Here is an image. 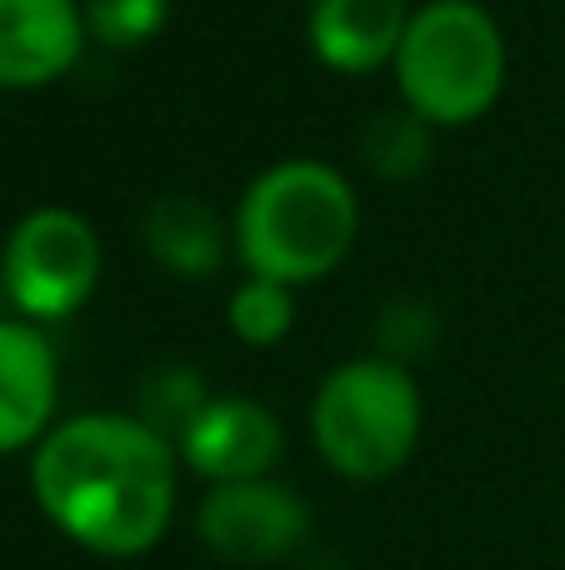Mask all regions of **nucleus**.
Here are the masks:
<instances>
[{
	"mask_svg": "<svg viewBox=\"0 0 565 570\" xmlns=\"http://www.w3.org/2000/svg\"><path fill=\"white\" fill-rule=\"evenodd\" d=\"M410 26L406 0H310V56L336 76H370L390 66Z\"/></svg>",
	"mask_w": 565,
	"mask_h": 570,
	"instance_id": "10",
	"label": "nucleus"
},
{
	"mask_svg": "<svg viewBox=\"0 0 565 570\" xmlns=\"http://www.w3.org/2000/svg\"><path fill=\"white\" fill-rule=\"evenodd\" d=\"M310 435L320 461L346 481H386L420 441V391L386 355H356L320 381L310 401Z\"/></svg>",
	"mask_w": 565,
	"mask_h": 570,
	"instance_id": "4",
	"label": "nucleus"
},
{
	"mask_svg": "<svg viewBox=\"0 0 565 570\" xmlns=\"http://www.w3.org/2000/svg\"><path fill=\"white\" fill-rule=\"evenodd\" d=\"M60 395L56 345L36 321H0V455L46 441Z\"/></svg>",
	"mask_w": 565,
	"mask_h": 570,
	"instance_id": "9",
	"label": "nucleus"
},
{
	"mask_svg": "<svg viewBox=\"0 0 565 570\" xmlns=\"http://www.w3.org/2000/svg\"><path fill=\"white\" fill-rule=\"evenodd\" d=\"M86 40L80 0H0V90H40L70 76Z\"/></svg>",
	"mask_w": 565,
	"mask_h": 570,
	"instance_id": "8",
	"label": "nucleus"
},
{
	"mask_svg": "<svg viewBox=\"0 0 565 570\" xmlns=\"http://www.w3.org/2000/svg\"><path fill=\"white\" fill-rule=\"evenodd\" d=\"M206 401H210V395H206V381H200L190 365H156V371L140 381V405H136V415L150 425V431L166 435V441H180V431L196 421Z\"/></svg>",
	"mask_w": 565,
	"mask_h": 570,
	"instance_id": "14",
	"label": "nucleus"
},
{
	"mask_svg": "<svg viewBox=\"0 0 565 570\" xmlns=\"http://www.w3.org/2000/svg\"><path fill=\"white\" fill-rule=\"evenodd\" d=\"M100 236L80 210L40 206L10 230L0 276L6 295L26 321H66L96 295L100 285Z\"/></svg>",
	"mask_w": 565,
	"mask_h": 570,
	"instance_id": "5",
	"label": "nucleus"
},
{
	"mask_svg": "<svg viewBox=\"0 0 565 570\" xmlns=\"http://www.w3.org/2000/svg\"><path fill=\"white\" fill-rule=\"evenodd\" d=\"M226 325H230V335L246 345L286 341L290 325H296V291H290V285H276V281L246 276L236 291H230Z\"/></svg>",
	"mask_w": 565,
	"mask_h": 570,
	"instance_id": "13",
	"label": "nucleus"
},
{
	"mask_svg": "<svg viewBox=\"0 0 565 570\" xmlns=\"http://www.w3.org/2000/svg\"><path fill=\"white\" fill-rule=\"evenodd\" d=\"M176 451L210 485L260 481L286 451V431L270 415V405L250 401V395H210L196 421L180 431Z\"/></svg>",
	"mask_w": 565,
	"mask_h": 570,
	"instance_id": "7",
	"label": "nucleus"
},
{
	"mask_svg": "<svg viewBox=\"0 0 565 570\" xmlns=\"http://www.w3.org/2000/svg\"><path fill=\"white\" fill-rule=\"evenodd\" d=\"M140 246L160 271H170L176 281H206L226 266L230 230L220 226V216L196 196H156L140 216Z\"/></svg>",
	"mask_w": 565,
	"mask_h": 570,
	"instance_id": "11",
	"label": "nucleus"
},
{
	"mask_svg": "<svg viewBox=\"0 0 565 570\" xmlns=\"http://www.w3.org/2000/svg\"><path fill=\"white\" fill-rule=\"evenodd\" d=\"M30 491L60 535L90 556L130 561L160 546L176 515V445L140 415H76L50 425Z\"/></svg>",
	"mask_w": 565,
	"mask_h": 570,
	"instance_id": "1",
	"label": "nucleus"
},
{
	"mask_svg": "<svg viewBox=\"0 0 565 570\" xmlns=\"http://www.w3.org/2000/svg\"><path fill=\"white\" fill-rule=\"evenodd\" d=\"M380 355L386 361H416V355L430 351V341H436V311L420 301H390L386 311H380Z\"/></svg>",
	"mask_w": 565,
	"mask_h": 570,
	"instance_id": "16",
	"label": "nucleus"
},
{
	"mask_svg": "<svg viewBox=\"0 0 565 570\" xmlns=\"http://www.w3.org/2000/svg\"><path fill=\"white\" fill-rule=\"evenodd\" d=\"M196 531L230 566H276L306 546L310 505L300 501V491L270 481V475L210 485V495L200 501Z\"/></svg>",
	"mask_w": 565,
	"mask_h": 570,
	"instance_id": "6",
	"label": "nucleus"
},
{
	"mask_svg": "<svg viewBox=\"0 0 565 570\" xmlns=\"http://www.w3.org/2000/svg\"><path fill=\"white\" fill-rule=\"evenodd\" d=\"M390 70L400 106L426 126H476L506 90V36L480 0H426L410 10Z\"/></svg>",
	"mask_w": 565,
	"mask_h": 570,
	"instance_id": "3",
	"label": "nucleus"
},
{
	"mask_svg": "<svg viewBox=\"0 0 565 570\" xmlns=\"http://www.w3.org/2000/svg\"><path fill=\"white\" fill-rule=\"evenodd\" d=\"M430 136H436V126H426L416 110H406V106L380 110V116L360 130V160H366L380 180H410L426 170Z\"/></svg>",
	"mask_w": 565,
	"mask_h": 570,
	"instance_id": "12",
	"label": "nucleus"
},
{
	"mask_svg": "<svg viewBox=\"0 0 565 570\" xmlns=\"http://www.w3.org/2000/svg\"><path fill=\"white\" fill-rule=\"evenodd\" d=\"M90 40L106 50H140L166 30L170 0H80Z\"/></svg>",
	"mask_w": 565,
	"mask_h": 570,
	"instance_id": "15",
	"label": "nucleus"
},
{
	"mask_svg": "<svg viewBox=\"0 0 565 570\" xmlns=\"http://www.w3.org/2000/svg\"><path fill=\"white\" fill-rule=\"evenodd\" d=\"M356 236V186L326 160H276L246 186L230 220V246L246 276L290 285V291L340 271Z\"/></svg>",
	"mask_w": 565,
	"mask_h": 570,
	"instance_id": "2",
	"label": "nucleus"
}]
</instances>
